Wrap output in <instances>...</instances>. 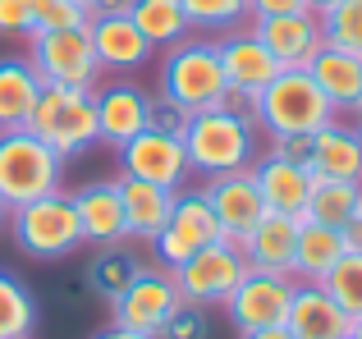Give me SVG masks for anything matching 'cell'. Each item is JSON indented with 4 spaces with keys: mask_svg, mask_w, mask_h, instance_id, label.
<instances>
[{
    "mask_svg": "<svg viewBox=\"0 0 362 339\" xmlns=\"http://www.w3.org/2000/svg\"><path fill=\"white\" fill-rule=\"evenodd\" d=\"M184 152H188V170L202 179L216 174H234V170H247L257 161V119L239 115L230 106H211L188 115L184 124Z\"/></svg>",
    "mask_w": 362,
    "mask_h": 339,
    "instance_id": "6da1fadb",
    "label": "cell"
},
{
    "mask_svg": "<svg viewBox=\"0 0 362 339\" xmlns=\"http://www.w3.org/2000/svg\"><path fill=\"white\" fill-rule=\"evenodd\" d=\"M55 156L74 161V156L101 147V124H97V92L88 88H60V83H42L28 124Z\"/></svg>",
    "mask_w": 362,
    "mask_h": 339,
    "instance_id": "7a4b0ae2",
    "label": "cell"
},
{
    "mask_svg": "<svg viewBox=\"0 0 362 339\" xmlns=\"http://www.w3.org/2000/svg\"><path fill=\"white\" fill-rule=\"evenodd\" d=\"M225 73H221V55H216V37H184L165 51L156 73V97L175 101L184 115L211 110L225 101Z\"/></svg>",
    "mask_w": 362,
    "mask_h": 339,
    "instance_id": "3957f363",
    "label": "cell"
},
{
    "mask_svg": "<svg viewBox=\"0 0 362 339\" xmlns=\"http://www.w3.org/2000/svg\"><path fill=\"white\" fill-rule=\"evenodd\" d=\"M257 129H266L271 138H293V133H317L335 119V106L326 101V92L312 83L308 69H280L252 101Z\"/></svg>",
    "mask_w": 362,
    "mask_h": 339,
    "instance_id": "277c9868",
    "label": "cell"
},
{
    "mask_svg": "<svg viewBox=\"0 0 362 339\" xmlns=\"http://www.w3.org/2000/svg\"><path fill=\"white\" fill-rule=\"evenodd\" d=\"M64 188V156H55L33 129H0V202L28 206Z\"/></svg>",
    "mask_w": 362,
    "mask_h": 339,
    "instance_id": "5b68a950",
    "label": "cell"
},
{
    "mask_svg": "<svg viewBox=\"0 0 362 339\" xmlns=\"http://www.w3.org/2000/svg\"><path fill=\"white\" fill-rule=\"evenodd\" d=\"M9 230H14L18 252H28L33 261H64L69 252L83 248V225L78 211H74V197L64 188L51 197H37L28 206H14Z\"/></svg>",
    "mask_w": 362,
    "mask_h": 339,
    "instance_id": "8992f818",
    "label": "cell"
},
{
    "mask_svg": "<svg viewBox=\"0 0 362 339\" xmlns=\"http://www.w3.org/2000/svg\"><path fill=\"white\" fill-rule=\"evenodd\" d=\"M28 64L42 83L60 88H101V64L88 42V28H60V32H33L28 37Z\"/></svg>",
    "mask_w": 362,
    "mask_h": 339,
    "instance_id": "52a82bcc",
    "label": "cell"
},
{
    "mask_svg": "<svg viewBox=\"0 0 362 339\" xmlns=\"http://www.w3.org/2000/svg\"><path fill=\"white\" fill-rule=\"evenodd\" d=\"M221 220H216L211 202L202 197V188H179L175 211H170L165 230L151 239V257L160 270H175L179 261H188L193 252H202L206 243H221Z\"/></svg>",
    "mask_w": 362,
    "mask_h": 339,
    "instance_id": "ba28073f",
    "label": "cell"
},
{
    "mask_svg": "<svg viewBox=\"0 0 362 339\" xmlns=\"http://www.w3.org/2000/svg\"><path fill=\"white\" fill-rule=\"evenodd\" d=\"M247 261L239 252V243L221 239V243H206L202 252H193L188 261H179L170 275L179 285V298L184 303H197V307H221L225 298L234 294V285L243 280Z\"/></svg>",
    "mask_w": 362,
    "mask_h": 339,
    "instance_id": "9c48e42d",
    "label": "cell"
},
{
    "mask_svg": "<svg viewBox=\"0 0 362 339\" xmlns=\"http://www.w3.org/2000/svg\"><path fill=\"white\" fill-rule=\"evenodd\" d=\"M293 275H280V270H257L247 266L243 280L234 285V294L225 298V316L239 335H252V331H271V326H284L289 316V298H293Z\"/></svg>",
    "mask_w": 362,
    "mask_h": 339,
    "instance_id": "30bf717a",
    "label": "cell"
},
{
    "mask_svg": "<svg viewBox=\"0 0 362 339\" xmlns=\"http://www.w3.org/2000/svg\"><path fill=\"white\" fill-rule=\"evenodd\" d=\"M119 152V174L129 179H142V184H156V188H179L188 184V152H184V138L175 133H160V129H142L138 138H129Z\"/></svg>",
    "mask_w": 362,
    "mask_h": 339,
    "instance_id": "8fae6325",
    "label": "cell"
},
{
    "mask_svg": "<svg viewBox=\"0 0 362 339\" xmlns=\"http://www.w3.org/2000/svg\"><path fill=\"white\" fill-rule=\"evenodd\" d=\"M179 285L170 270L160 266H147L138 280H133L129 289L110 303V316H115L119 326H129V331H142V335H160L165 331V321L179 312Z\"/></svg>",
    "mask_w": 362,
    "mask_h": 339,
    "instance_id": "7c38bea8",
    "label": "cell"
},
{
    "mask_svg": "<svg viewBox=\"0 0 362 339\" xmlns=\"http://www.w3.org/2000/svg\"><path fill=\"white\" fill-rule=\"evenodd\" d=\"M216 55H221L225 88L239 92V97H252V101H257V92L280 73V60L266 51V42L252 32V23H243V28H234V32L216 37Z\"/></svg>",
    "mask_w": 362,
    "mask_h": 339,
    "instance_id": "4fadbf2b",
    "label": "cell"
},
{
    "mask_svg": "<svg viewBox=\"0 0 362 339\" xmlns=\"http://www.w3.org/2000/svg\"><path fill=\"white\" fill-rule=\"evenodd\" d=\"M252 32L262 37L266 51L280 60V69H308L312 55L326 46L321 14H312V9H298V14H266V18H252Z\"/></svg>",
    "mask_w": 362,
    "mask_h": 339,
    "instance_id": "5bb4252c",
    "label": "cell"
},
{
    "mask_svg": "<svg viewBox=\"0 0 362 339\" xmlns=\"http://www.w3.org/2000/svg\"><path fill=\"white\" fill-rule=\"evenodd\" d=\"M74 211L83 225V243L106 248V243H129V225H124V197H119V174L115 179H92V184L74 188Z\"/></svg>",
    "mask_w": 362,
    "mask_h": 339,
    "instance_id": "9a60e30c",
    "label": "cell"
},
{
    "mask_svg": "<svg viewBox=\"0 0 362 339\" xmlns=\"http://www.w3.org/2000/svg\"><path fill=\"white\" fill-rule=\"evenodd\" d=\"M202 197L211 202L216 220H221V234L230 243H239L247 230H252V220L266 211L262 193H257V179H252V165L247 170H234V174H216L202 184Z\"/></svg>",
    "mask_w": 362,
    "mask_h": 339,
    "instance_id": "2e32d148",
    "label": "cell"
},
{
    "mask_svg": "<svg viewBox=\"0 0 362 339\" xmlns=\"http://www.w3.org/2000/svg\"><path fill=\"white\" fill-rule=\"evenodd\" d=\"M88 42L97 51L101 73H124L129 78V73H138L151 60L147 37L133 28L129 14H92L88 18Z\"/></svg>",
    "mask_w": 362,
    "mask_h": 339,
    "instance_id": "e0dca14e",
    "label": "cell"
},
{
    "mask_svg": "<svg viewBox=\"0 0 362 339\" xmlns=\"http://www.w3.org/2000/svg\"><path fill=\"white\" fill-rule=\"evenodd\" d=\"M97 124L106 147H124L142 129H151V92H142L133 78L97 88Z\"/></svg>",
    "mask_w": 362,
    "mask_h": 339,
    "instance_id": "ac0fdd59",
    "label": "cell"
},
{
    "mask_svg": "<svg viewBox=\"0 0 362 339\" xmlns=\"http://www.w3.org/2000/svg\"><path fill=\"white\" fill-rule=\"evenodd\" d=\"M284 331L293 339H349L354 335V316H349L321 285L298 280V285H293V298H289Z\"/></svg>",
    "mask_w": 362,
    "mask_h": 339,
    "instance_id": "d6986e66",
    "label": "cell"
},
{
    "mask_svg": "<svg viewBox=\"0 0 362 339\" xmlns=\"http://www.w3.org/2000/svg\"><path fill=\"white\" fill-rule=\"evenodd\" d=\"M252 179H257V193H262V202L271 211H284L293 220L308 215V197H312V184H317V174L308 165L280 161L275 152H266L252 161Z\"/></svg>",
    "mask_w": 362,
    "mask_h": 339,
    "instance_id": "ffe728a7",
    "label": "cell"
},
{
    "mask_svg": "<svg viewBox=\"0 0 362 339\" xmlns=\"http://www.w3.org/2000/svg\"><path fill=\"white\" fill-rule=\"evenodd\" d=\"M293 239H298V220L266 206V211L252 220V230L239 239V252H243L247 266L289 275V270H293Z\"/></svg>",
    "mask_w": 362,
    "mask_h": 339,
    "instance_id": "44dd1931",
    "label": "cell"
},
{
    "mask_svg": "<svg viewBox=\"0 0 362 339\" xmlns=\"http://www.w3.org/2000/svg\"><path fill=\"white\" fill-rule=\"evenodd\" d=\"M312 174L317 179H344V184H362V138L358 124L330 119L326 129L312 133Z\"/></svg>",
    "mask_w": 362,
    "mask_h": 339,
    "instance_id": "7402d4cb",
    "label": "cell"
},
{
    "mask_svg": "<svg viewBox=\"0 0 362 339\" xmlns=\"http://www.w3.org/2000/svg\"><path fill=\"white\" fill-rule=\"evenodd\" d=\"M312 83L326 92V101L335 106V115H354L362 101V55L339 51V46H321L308 64Z\"/></svg>",
    "mask_w": 362,
    "mask_h": 339,
    "instance_id": "603a6c76",
    "label": "cell"
},
{
    "mask_svg": "<svg viewBox=\"0 0 362 339\" xmlns=\"http://www.w3.org/2000/svg\"><path fill=\"white\" fill-rule=\"evenodd\" d=\"M119 197H124V225H129V239L151 243L165 230L170 211H175V193L156 184H142V179L119 174Z\"/></svg>",
    "mask_w": 362,
    "mask_h": 339,
    "instance_id": "cb8c5ba5",
    "label": "cell"
},
{
    "mask_svg": "<svg viewBox=\"0 0 362 339\" xmlns=\"http://www.w3.org/2000/svg\"><path fill=\"white\" fill-rule=\"evenodd\" d=\"M344 252H349L344 248V234L303 215V220H298V239H293V270H289V275L293 280H308V285H321L326 270L335 266Z\"/></svg>",
    "mask_w": 362,
    "mask_h": 339,
    "instance_id": "d4e9b609",
    "label": "cell"
},
{
    "mask_svg": "<svg viewBox=\"0 0 362 339\" xmlns=\"http://www.w3.org/2000/svg\"><path fill=\"white\" fill-rule=\"evenodd\" d=\"M42 78L28 64V55H0V129H23Z\"/></svg>",
    "mask_w": 362,
    "mask_h": 339,
    "instance_id": "484cf974",
    "label": "cell"
},
{
    "mask_svg": "<svg viewBox=\"0 0 362 339\" xmlns=\"http://www.w3.org/2000/svg\"><path fill=\"white\" fill-rule=\"evenodd\" d=\"M142 270L147 266H142V257L129 248V243H106V248H97V257L88 261V289L101 298V303H115Z\"/></svg>",
    "mask_w": 362,
    "mask_h": 339,
    "instance_id": "4316f807",
    "label": "cell"
},
{
    "mask_svg": "<svg viewBox=\"0 0 362 339\" xmlns=\"http://www.w3.org/2000/svg\"><path fill=\"white\" fill-rule=\"evenodd\" d=\"M129 18H133V28L147 37L151 51H170L175 42H184V37L193 32L179 0H129Z\"/></svg>",
    "mask_w": 362,
    "mask_h": 339,
    "instance_id": "83f0119b",
    "label": "cell"
},
{
    "mask_svg": "<svg viewBox=\"0 0 362 339\" xmlns=\"http://www.w3.org/2000/svg\"><path fill=\"white\" fill-rule=\"evenodd\" d=\"M362 215V184H344V179H317L308 197V220H321L330 230H344L349 220Z\"/></svg>",
    "mask_w": 362,
    "mask_h": 339,
    "instance_id": "f1b7e54d",
    "label": "cell"
},
{
    "mask_svg": "<svg viewBox=\"0 0 362 339\" xmlns=\"http://www.w3.org/2000/svg\"><path fill=\"white\" fill-rule=\"evenodd\" d=\"M179 5H184L188 28L206 37H225L234 28L252 23V5L247 0H179Z\"/></svg>",
    "mask_w": 362,
    "mask_h": 339,
    "instance_id": "f546056e",
    "label": "cell"
},
{
    "mask_svg": "<svg viewBox=\"0 0 362 339\" xmlns=\"http://www.w3.org/2000/svg\"><path fill=\"white\" fill-rule=\"evenodd\" d=\"M33 331H37L33 289L0 270V339H33Z\"/></svg>",
    "mask_w": 362,
    "mask_h": 339,
    "instance_id": "4dcf8cb0",
    "label": "cell"
},
{
    "mask_svg": "<svg viewBox=\"0 0 362 339\" xmlns=\"http://www.w3.org/2000/svg\"><path fill=\"white\" fill-rule=\"evenodd\" d=\"M321 32L326 46L362 55V0H335L330 9H321Z\"/></svg>",
    "mask_w": 362,
    "mask_h": 339,
    "instance_id": "1f68e13d",
    "label": "cell"
},
{
    "mask_svg": "<svg viewBox=\"0 0 362 339\" xmlns=\"http://www.w3.org/2000/svg\"><path fill=\"white\" fill-rule=\"evenodd\" d=\"M321 289H326L349 316H362V252H344V257L326 270Z\"/></svg>",
    "mask_w": 362,
    "mask_h": 339,
    "instance_id": "d6a6232c",
    "label": "cell"
},
{
    "mask_svg": "<svg viewBox=\"0 0 362 339\" xmlns=\"http://www.w3.org/2000/svg\"><path fill=\"white\" fill-rule=\"evenodd\" d=\"M88 5L78 0H33V32H60V28H88Z\"/></svg>",
    "mask_w": 362,
    "mask_h": 339,
    "instance_id": "836d02e7",
    "label": "cell"
},
{
    "mask_svg": "<svg viewBox=\"0 0 362 339\" xmlns=\"http://www.w3.org/2000/svg\"><path fill=\"white\" fill-rule=\"evenodd\" d=\"M156 339H211V316L197 303H179V312L165 321V331Z\"/></svg>",
    "mask_w": 362,
    "mask_h": 339,
    "instance_id": "e575fe53",
    "label": "cell"
},
{
    "mask_svg": "<svg viewBox=\"0 0 362 339\" xmlns=\"http://www.w3.org/2000/svg\"><path fill=\"white\" fill-rule=\"evenodd\" d=\"M0 37H33V0H0Z\"/></svg>",
    "mask_w": 362,
    "mask_h": 339,
    "instance_id": "d590c367",
    "label": "cell"
},
{
    "mask_svg": "<svg viewBox=\"0 0 362 339\" xmlns=\"http://www.w3.org/2000/svg\"><path fill=\"white\" fill-rule=\"evenodd\" d=\"M184 124H188V115L175 106V101H165V97H156L151 92V129H160V133H184Z\"/></svg>",
    "mask_w": 362,
    "mask_h": 339,
    "instance_id": "8d00e7d4",
    "label": "cell"
},
{
    "mask_svg": "<svg viewBox=\"0 0 362 339\" xmlns=\"http://www.w3.org/2000/svg\"><path fill=\"white\" fill-rule=\"evenodd\" d=\"M271 152L280 156V161H293V165H308V170H312V133L271 138Z\"/></svg>",
    "mask_w": 362,
    "mask_h": 339,
    "instance_id": "74e56055",
    "label": "cell"
},
{
    "mask_svg": "<svg viewBox=\"0 0 362 339\" xmlns=\"http://www.w3.org/2000/svg\"><path fill=\"white\" fill-rule=\"evenodd\" d=\"M252 5V18H266V14H298L308 9V0H247Z\"/></svg>",
    "mask_w": 362,
    "mask_h": 339,
    "instance_id": "f35d334b",
    "label": "cell"
},
{
    "mask_svg": "<svg viewBox=\"0 0 362 339\" xmlns=\"http://www.w3.org/2000/svg\"><path fill=\"white\" fill-rule=\"evenodd\" d=\"M92 339H156V335H142V331H129V326H119V321H110L106 331H97Z\"/></svg>",
    "mask_w": 362,
    "mask_h": 339,
    "instance_id": "ab89813d",
    "label": "cell"
},
{
    "mask_svg": "<svg viewBox=\"0 0 362 339\" xmlns=\"http://www.w3.org/2000/svg\"><path fill=\"white\" fill-rule=\"evenodd\" d=\"M339 234H344V248L349 252H362V215H358V220H349Z\"/></svg>",
    "mask_w": 362,
    "mask_h": 339,
    "instance_id": "60d3db41",
    "label": "cell"
},
{
    "mask_svg": "<svg viewBox=\"0 0 362 339\" xmlns=\"http://www.w3.org/2000/svg\"><path fill=\"white\" fill-rule=\"evenodd\" d=\"M88 14H129V0H92Z\"/></svg>",
    "mask_w": 362,
    "mask_h": 339,
    "instance_id": "b9f144b4",
    "label": "cell"
},
{
    "mask_svg": "<svg viewBox=\"0 0 362 339\" xmlns=\"http://www.w3.org/2000/svg\"><path fill=\"white\" fill-rule=\"evenodd\" d=\"M243 339H293L284 326H271V331H252V335H243Z\"/></svg>",
    "mask_w": 362,
    "mask_h": 339,
    "instance_id": "7bdbcfd3",
    "label": "cell"
},
{
    "mask_svg": "<svg viewBox=\"0 0 362 339\" xmlns=\"http://www.w3.org/2000/svg\"><path fill=\"white\" fill-rule=\"evenodd\" d=\"M330 5H335V0H308V9H312V14H321V9H330Z\"/></svg>",
    "mask_w": 362,
    "mask_h": 339,
    "instance_id": "ee69618b",
    "label": "cell"
},
{
    "mask_svg": "<svg viewBox=\"0 0 362 339\" xmlns=\"http://www.w3.org/2000/svg\"><path fill=\"white\" fill-rule=\"evenodd\" d=\"M354 339H362V316H354Z\"/></svg>",
    "mask_w": 362,
    "mask_h": 339,
    "instance_id": "f6af8a7d",
    "label": "cell"
},
{
    "mask_svg": "<svg viewBox=\"0 0 362 339\" xmlns=\"http://www.w3.org/2000/svg\"><path fill=\"white\" fill-rule=\"evenodd\" d=\"M354 124H362V101H358V110H354Z\"/></svg>",
    "mask_w": 362,
    "mask_h": 339,
    "instance_id": "bcb514c9",
    "label": "cell"
},
{
    "mask_svg": "<svg viewBox=\"0 0 362 339\" xmlns=\"http://www.w3.org/2000/svg\"><path fill=\"white\" fill-rule=\"evenodd\" d=\"M9 220V211H5V202H0V225H5Z\"/></svg>",
    "mask_w": 362,
    "mask_h": 339,
    "instance_id": "7dc6e473",
    "label": "cell"
},
{
    "mask_svg": "<svg viewBox=\"0 0 362 339\" xmlns=\"http://www.w3.org/2000/svg\"><path fill=\"white\" fill-rule=\"evenodd\" d=\"M78 5H92V0H78Z\"/></svg>",
    "mask_w": 362,
    "mask_h": 339,
    "instance_id": "c3c4849f",
    "label": "cell"
},
{
    "mask_svg": "<svg viewBox=\"0 0 362 339\" xmlns=\"http://www.w3.org/2000/svg\"><path fill=\"white\" fill-rule=\"evenodd\" d=\"M358 138H362V124H358Z\"/></svg>",
    "mask_w": 362,
    "mask_h": 339,
    "instance_id": "681fc988",
    "label": "cell"
},
{
    "mask_svg": "<svg viewBox=\"0 0 362 339\" xmlns=\"http://www.w3.org/2000/svg\"><path fill=\"white\" fill-rule=\"evenodd\" d=\"M349 339H354V335H349Z\"/></svg>",
    "mask_w": 362,
    "mask_h": 339,
    "instance_id": "f907efd6",
    "label": "cell"
}]
</instances>
